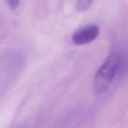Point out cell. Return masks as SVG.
I'll return each instance as SVG.
<instances>
[{
	"label": "cell",
	"mask_w": 128,
	"mask_h": 128,
	"mask_svg": "<svg viewBox=\"0 0 128 128\" xmlns=\"http://www.w3.org/2000/svg\"><path fill=\"white\" fill-rule=\"evenodd\" d=\"M122 57L118 52L108 55L96 72L93 81V92L100 95L107 90L122 67Z\"/></svg>",
	"instance_id": "cell-1"
},
{
	"label": "cell",
	"mask_w": 128,
	"mask_h": 128,
	"mask_svg": "<svg viewBox=\"0 0 128 128\" xmlns=\"http://www.w3.org/2000/svg\"><path fill=\"white\" fill-rule=\"evenodd\" d=\"M100 28L96 25L85 26L76 31L72 34V41L78 46L86 44L96 40L100 34Z\"/></svg>",
	"instance_id": "cell-2"
},
{
	"label": "cell",
	"mask_w": 128,
	"mask_h": 128,
	"mask_svg": "<svg viewBox=\"0 0 128 128\" xmlns=\"http://www.w3.org/2000/svg\"><path fill=\"white\" fill-rule=\"evenodd\" d=\"M6 2L11 10H16L20 6V0H6Z\"/></svg>",
	"instance_id": "cell-4"
},
{
	"label": "cell",
	"mask_w": 128,
	"mask_h": 128,
	"mask_svg": "<svg viewBox=\"0 0 128 128\" xmlns=\"http://www.w3.org/2000/svg\"><path fill=\"white\" fill-rule=\"evenodd\" d=\"M94 0H77L76 8L79 12H84L88 10Z\"/></svg>",
	"instance_id": "cell-3"
}]
</instances>
